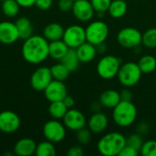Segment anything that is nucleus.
Wrapping results in <instances>:
<instances>
[{"mask_svg": "<svg viewBox=\"0 0 156 156\" xmlns=\"http://www.w3.org/2000/svg\"><path fill=\"white\" fill-rule=\"evenodd\" d=\"M48 44L43 36L32 35L24 40L21 49L24 59L30 64H40L49 57Z\"/></svg>", "mask_w": 156, "mask_h": 156, "instance_id": "1", "label": "nucleus"}, {"mask_svg": "<svg viewBox=\"0 0 156 156\" xmlns=\"http://www.w3.org/2000/svg\"><path fill=\"white\" fill-rule=\"evenodd\" d=\"M126 145V138L118 132L109 133L103 135L98 142L97 148L101 155L117 156Z\"/></svg>", "mask_w": 156, "mask_h": 156, "instance_id": "2", "label": "nucleus"}, {"mask_svg": "<svg viewBox=\"0 0 156 156\" xmlns=\"http://www.w3.org/2000/svg\"><path fill=\"white\" fill-rule=\"evenodd\" d=\"M137 118V109L132 101H121L112 112L114 122L122 128L129 127L134 123Z\"/></svg>", "mask_w": 156, "mask_h": 156, "instance_id": "3", "label": "nucleus"}, {"mask_svg": "<svg viewBox=\"0 0 156 156\" xmlns=\"http://www.w3.org/2000/svg\"><path fill=\"white\" fill-rule=\"evenodd\" d=\"M117 78L123 87L132 88L140 81L142 78V71L137 63L132 61L126 62L121 65Z\"/></svg>", "mask_w": 156, "mask_h": 156, "instance_id": "4", "label": "nucleus"}, {"mask_svg": "<svg viewBox=\"0 0 156 156\" xmlns=\"http://www.w3.org/2000/svg\"><path fill=\"white\" fill-rule=\"evenodd\" d=\"M121 59L112 55L102 57L97 64V73L103 80H112L117 77L121 67Z\"/></svg>", "mask_w": 156, "mask_h": 156, "instance_id": "5", "label": "nucleus"}, {"mask_svg": "<svg viewBox=\"0 0 156 156\" xmlns=\"http://www.w3.org/2000/svg\"><path fill=\"white\" fill-rule=\"evenodd\" d=\"M86 32V41L97 46L101 43H104L109 36L108 25L101 21L96 20L91 22L85 28Z\"/></svg>", "mask_w": 156, "mask_h": 156, "instance_id": "6", "label": "nucleus"}, {"mask_svg": "<svg viewBox=\"0 0 156 156\" xmlns=\"http://www.w3.org/2000/svg\"><path fill=\"white\" fill-rule=\"evenodd\" d=\"M142 33L134 27H124L117 34L118 43L124 48H135L142 43Z\"/></svg>", "mask_w": 156, "mask_h": 156, "instance_id": "7", "label": "nucleus"}, {"mask_svg": "<svg viewBox=\"0 0 156 156\" xmlns=\"http://www.w3.org/2000/svg\"><path fill=\"white\" fill-rule=\"evenodd\" d=\"M43 135L46 140L58 144L64 140L66 136V127L64 123H61L58 120H50L47 122L43 126Z\"/></svg>", "mask_w": 156, "mask_h": 156, "instance_id": "8", "label": "nucleus"}, {"mask_svg": "<svg viewBox=\"0 0 156 156\" xmlns=\"http://www.w3.org/2000/svg\"><path fill=\"white\" fill-rule=\"evenodd\" d=\"M62 39L69 48H77L86 42L85 28L79 25H71L64 30Z\"/></svg>", "mask_w": 156, "mask_h": 156, "instance_id": "9", "label": "nucleus"}, {"mask_svg": "<svg viewBox=\"0 0 156 156\" xmlns=\"http://www.w3.org/2000/svg\"><path fill=\"white\" fill-rule=\"evenodd\" d=\"M52 80L53 78L50 68L48 67H40L37 69L30 77L31 87L37 91H44Z\"/></svg>", "mask_w": 156, "mask_h": 156, "instance_id": "10", "label": "nucleus"}, {"mask_svg": "<svg viewBox=\"0 0 156 156\" xmlns=\"http://www.w3.org/2000/svg\"><path fill=\"white\" fill-rule=\"evenodd\" d=\"M63 123L65 127L70 131L77 132L87 124V120L84 114L76 109H69L65 116L63 117Z\"/></svg>", "mask_w": 156, "mask_h": 156, "instance_id": "11", "label": "nucleus"}, {"mask_svg": "<svg viewBox=\"0 0 156 156\" xmlns=\"http://www.w3.org/2000/svg\"><path fill=\"white\" fill-rule=\"evenodd\" d=\"M21 125L19 116L12 111H4L0 112V130L2 133H13L16 132Z\"/></svg>", "mask_w": 156, "mask_h": 156, "instance_id": "12", "label": "nucleus"}, {"mask_svg": "<svg viewBox=\"0 0 156 156\" xmlns=\"http://www.w3.org/2000/svg\"><path fill=\"white\" fill-rule=\"evenodd\" d=\"M73 16L81 22L90 21L94 16V8L89 0H76L72 7Z\"/></svg>", "mask_w": 156, "mask_h": 156, "instance_id": "13", "label": "nucleus"}, {"mask_svg": "<svg viewBox=\"0 0 156 156\" xmlns=\"http://www.w3.org/2000/svg\"><path fill=\"white\" fill-rule=\"evenodd\" d=\"M44 94L49 102L63 101L68 95L67 87L63 81L53 80L45 89Z\"/></svg>", "mask_w": 156, "mask_h": 156, "instance_id": "14", "label": "nucleus"}, {"mask_svg": "<svg viewBox=\"0 0 156 156\" xmlns=\"http://www.w3.org/2000/svg\"><path fill=\"white\" fill-rule=\"evenodd\" d=\"M19 39L16 24L10 21L0 22V43L10 45Z\"/></svg>", "mask_w": 156, "mask_h": 156, "instance_id": "15", "label": "nucleus"}, {"mask_svg": "<svg viewBox=\"0 0 156 156\" xmlns=\"http://www.w3.org/2000/svg\"><path fill=\"white\" fill-rule=\"evenodd\" d=\"M109 120L105 113L101 112H94L87 122L88 128L92 133H101L108 127Z\"/></svg>", "mask_w": 156, "mask_h": 156, "instance_id": "16", "label": "nucleus"}, {"mask_svg": "<svg viewBox=\"0 0 156 156\" xmlns=\"http://www.w3.org/2000/svg\"><path fill=\"white\" fill-rule=\"evenodd\" d=\"M37 144L31 138H22L18 140L14 147V153L18 156H31L36 152Z\"/></svg>", "mask_w": 156, "mask_h": 156, "instance_id": "17", "label": "nucleus"}, {"mask_svg": "<svg viewBox=\"0 0 156 156\" xmlns=\"http://www.w3.org/2000/svg\"><path fill=\"white\" fill-rule=\"evenodd\" d=\"M76 49L78 58L81 63H89L92 61L96 55H97V48L96 46L92 45L91 43L86 41L79 46Z\"/></svg>", "mask_w": 156, "mask_h": 156, "instance_id": "18", "label": "nucleus"}, {"mask_svg": "<svg viewBox=\"0 0 156 156\" xmlns=\"http://www.w3.org/2000/svg\"><path fill=\"white\" fill-rule=\"evenodd\" d=\"M120 92L115 90H104L99 99L101 105L107 109H113L121 101Z\"/></svg>", "mask_w": 156, "mask_h": 156, "instance_id": "19", "label": "nucleus"}, {"mask_svg": "<svg viewBox=\"0 0 156 156\" xmlns=\"http://www.w3.org/2000/svg\"><path fill=\"white\" fill-rule=\"evenodd\" d=\"M64 27L59 23H49L48 24L43 30V37L48 41H55L62 39L64 34Z\"/></svg>", "mask_w": 156, "mask_h": 156, "instance_id": "20", "label": "nucleus"}, {"mask_svg": "<svg viewBox=\"0 0 156 156\" xmlns=\"http://www.w3.org/2000/svg\"><path fill=\"white\" fill-rule=\"evenodd\" d=\"M69 49V48L63 41V39L51 41L48 44V55L50 58L56 60H61Z\"/></svg>", "mask_w": 156, "mask_h": 156, "instance_id": "21", "label": "nucleus"}, {"mask_svg": "<svg viewBox=\"0 0 156 156\" xmlns=\"http://www.w3.org/2000/svg\"><path fill=\"white\" fill-rule=\"evenodd\" d=\"M16 27L17 28L18 31V35H19V38L26 40L27 38L30 37L33 34V26L31 21L26 17V16H22L19 17L16 22Z\"/></svg>", "mask_w": 156, "mask_h": 156, "instance_id": "22", "label": "nucleus"}, {"mask_svg": "<svg viewBox=\"0 0 156 156\" xmlns=\"http://www.w3.org/2000/svg\"><path fill=\"white\" fill-rule=\"evenodd\" d=\"M128 10V5L125 0H112L109 8L108 13L113 18H122L125 16Z\"/></svg>", "mask_w": 156, "mask_h": 156, "instance_id": "23", "label": "nucleus"}, {"mask_svg": "<svg viewBox=\"0 0 156 156\" xmlns=\"http://www.w3.org/2000/svg\"><path fill=\"white\" fill-rule=\"evenodd\" d=\"M60 62L62 64H64L66 66V68L70 72L75 71L78 69L80 63L75 48H69L68 50V52L66 53V55L61 58Z\"/></svg>", "mask_w": 156, "mask_h": 156, "instance_id": "24", "label": "nucleus"}, {"mask_svg": "<svg viewBox=\"0 0 156 156\" xmlns=\"http://www.w3.org/2000/svg\"><path fill=\"white\" fill-rule=\"evenodd\" d=\"M68 110L69 109L67 108L63 101H53V102H50V105L48 107V113L53 119L60 120V119H63Z\"/></svg>", "mask_w": 156, "mask_h": 156, "instance_id": "25", "label": "nucleus"}, {"mask_svg": "<svg viewBox=\"0 0 156 156\" xmlns=\"http://www.w3.org/2000/svg\"><path fill=\"white\" fill-rule=\"evenodd\" d=\"M137 64L142 73H152L156 69V58L151 55H145L142 57Z\"/></svg>", "mask_w": 156, "mask_h": 156, "instance_id": "26", "label": "nucleus"}, {"mask_svg": "<svg viewBox=\"0 0 156 156\" xmlns=\"http://www.w3.org/2000/svg\"><path fill=\"white\" fill-rule=\"evenodd\" d=\"M50 71H51V75H52L53 80H60V81L66 80L69 78V73H70V71L61 62L53 65L50 68Z\"/></svg>", "mask_w": 156, "mask_h": 156, "instance_id": "27", "label": "nucleus"}, {"mask_svg": "<svg viewBox=\"0 0 156 156\" xmlns=\"http://www.w3.org/2000/svg\"><path fill=\"white\" fill-rule=\"evenodd\" d=\"M35 154L37 156H55L56 155V148L54 144L49 141L41 142L37 144Z\"/></svg>", "mask_w": 156, "mask_h": 156, "instance_id": "28", "label": "nucleus"}, {"mask_svg": "<svg viewBox=\"0 0 156 156\" xmlns=\"http://www.w3.org/2000/svg\"><path fill=\"white\" fill-rule=\"evenodd\" d=\"M20 5L16 0L2 1V12L7 17H14L19 12Z\"/></svg>", "mask_w": 156, "mask_h": 156, "instance_id": "29", "label": "nucleus"}, {"mask_svg": "<svg viewBox=\"0 0 156 156\" xmlns=\"http://www.w3.org/2000/svg\"><path fill=\"white\" fill-rule=\"evenodd\" d=\"M143 45L147 48H156V28H149L144 34L142 37Z\"/></svg>", "mask_w": 156, "mask_h": 156, "instance_id": "30", "label": "nucleus"}, {"mask_svg": "<svg viewBox=\"0 0 156 156\" xmlns=\"http://www.w3.org/2000/svg\"><path fill=\"white\" fill-rule=\"evenodd\" d=\"M140 154L144 156H156V141L148 140L144 142Z\"/></svg>", "mask_w": 156, "mask_h": 156, "instance_id": "31", "label": "nucleus"}, {"mask_svg": "<svg viewBox=\"0 0 156 156\" xmlns=\"http://www.w3.org/2000/svg\"><path fill=\"white\" fill-rule=\"evenodd\" d=\"M91 132L89 128H81L80 130L77 131V134H76V138L78 140V142L82 144V145H87L90 144V140H91Z\"/></svg>", "mask_w": 156, "mask_h": 156, "instance_id": "32", "label": "nucleus"}, {"mask_svg": "<svg viewBox=\"0 0 156 156\" xmlns=\"http://www.w3.org/2000/svg\"><path fill=\"white\" fill-rule=\"evenodd\" d=\"M112 0H90V3L98 14H104L108 11V8Z\"/></svg>", "mask_w": 156, "mask_h": 156, "instance_id": "33", "label": "nucleus"}, {"mask_svg": "<svg viewBox=\"0 0 156 156\" xmlns=\"http://www.w3.org/2000/svg\"><path fill=\"white\" fill-rule=\"evenodd\" d=\"M143 144H144V140L140 133H135V134L133 133L130 135L128 138H126V144L131 147L135 148L138 151L141 150Z\"/></svg>", "mask_w": 156, "mask_h": 156, "instance_id": "34", "label": "nucleus"}, {"mask_svg": "<svg viewBox=\"0 0 156 156\" xmlns=\"http://www.w3.org/2000/svg\"><path fill=\"white\" fill-rule=\"evenodd\" d=\"M74 0H59L58 3V9L61 12H69L72 10Z\"/></svg>", "mask_w": 156, "mask_h": 156, "instance_id": "35", "label": "nucleus"}, {"mask_svg": "<svg viewBox=\"0 0 156 156\" xmlns=\"http://www.w3.org/2000/svg\"><path fill=\"white\" fill-rule=\"evenodd\" d=\"M139 154H140V151L126 144L119 154V156H138Z\"/></svg>", "mask_w": 156, "mask_h": 156, "instance_id": "36", "label": "nucleus"}, {"mask_svg": "<svg viewBox=\"0 0 156 156\" xmlns=\"http://www.w3.org/2000/svg\"><path fill=\"white\" fill-rule=\"evenodd\" d=\"M52 3H53V0H36L35 5L38 9L46 11V10H48L51 7Z\"/></svg>", "mask_w": 156, "mask_h": 156, "instance_id": "37", "label": "nucleus"}, {"mask_svg": "<svg viewBox=\"0 0 156 156\" xmlns=\"http://www.w3.org/2000/svg\"><path fill=\"white\" fill-rule=\"evenodd\" d=\"M67 154H68V156H82L84 154V151L80 146L74 145V146L69 148Z\"/></svg>", "mask_w": 156, "mask_h": 156, "instance_id": "38", "label": "nucleus"}, {"mask_svg": "<svg viewBox=\"0 0 156 156\" xmlns=\"http://www.w3.org/2000/svg\"><path fill=\"white\" fill-rule=\"evenodd\" d=\"M120 95H121V100L122 101H132L133 100V93L132 91L129 90V88H126L123 89L121 92H120Z\"/></svg>", "mask_w": 156, "mask_h": 156, "instance_id": "39", "label": "nucleus"}, {"mask_svg": "<svg viewBox=\"0 0 156 156\" xmlns=\"http://www.w3.org/2000/svg\"><path fill=\"white\" fill-rule=\"evenodd\" d=\"M63 102L65 103V105L67 106L68 109H71V108H73L74 105H75V100H74V98L71 97V96H69V95H67V96L64 98Z\"/></svg>", "mask_w": 156, "mask_h": 156, "instance_id": "40", "label": "nucleus"}, {"mask_svg": "<svg viewBox=\"0 0 156 156\" xmlns=\"http://www.w3.org/2000/svg\"><path fill=\"white\" fill-rule=\"evenodd\" d=\"M149 129H150V127L146 122H141L137 127V132L140 134H144L149 131Z\"/></svg>", "mask_w": 156, "mask_h": 156, "instance_id": "41", "label": "nucleus"}, {"mask_svg": "<svg viewBox=\"0 0 156 156\" xmlns=\"http://www.w3.org/2000/svg\"><path fill=\"white\" fill-rule=\"evenodd\" d=\"M21 7H30L35 5L36 0H16Z\"/></svg>", "mask_w": 156, "mask_h": 156, "instance_id": "42", "label": "nucleus"}, {"mask_svg": "<svg viewBox=\"0 0 156 156\" xmlns=\"http://www.w3.org/2000/svg\"><path fill=\"white\" fill-rule=\"evenodd\" d=\"M96 48H97V52L98 53L102 54V53H104L106 51V45L104 43H101V44L96 46Z\"/></svg>", "mask_w": 156, "mask_h": 156, "instance_id": "43", "label": "nucleus"}, {"mask_svg": "<svg viewBox=\"0 0 156 156\" xmlns=\"http://www.w3.org/2000/svg\"><path fill=\"white\" fill-rule=\"evenodd\" d=\"M1 133H2V131H1V130H0V134H1Z\"/></svg>", "mask_w": 156, "mask_h": 156, "instance_id": "44", "label": "nucleus"}, {"mask_svg": "<svg viewBox=\"0 0 156 156\" xmlns=\"http://www.w3.org/2000/svg\"><path fill=\"white\" fill-rule=\"evenodd\" d=\"M0 1H1V2H2V1H5V0H0Z\"/></svg>", "mask_w": 156, "mask_h": 156, "instance_id": "45", "label": "nucleus"}, {"mask_svg": "<svg viewBox=\"0 0 156 156\" xmlns=\"http://www.w3.org/2000/svg\"><path fill=\"white\" fill-rule=\"evenodd\" d=\"M74 1H76V0H74Z\"/></svg>", "mask_w": 156, "mask_h": 156, "instance_id": "46", "label": "nucleus"}]
</instances>
